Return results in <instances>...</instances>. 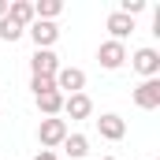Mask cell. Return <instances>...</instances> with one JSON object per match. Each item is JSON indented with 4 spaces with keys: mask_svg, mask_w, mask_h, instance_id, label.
<instances>
[{
    "mask_svg": "<svg viewBox=\"0 0 160 160\" xmlns=\"http://www.w3.org/2000/svg\"><path fill=\"white\" fill-rule=\"evenodd\" d=\"M67 134H71V130H67V119H60V116L41 119V127H38L41 149H56V145H63V138H67Z\"/></svg>",
    "mask_w": 160,
    "mask_h": 160,
    "instance_id": "6da1fadb",
    "label": "cell"
},
{
    "mask_svg": "<svg viewBox=\"0 0 160 160\" xmlns=\"http://www.w3.org/2000/svg\"><path fill=\"white\" fill-rule=\"evenodd\" d=\"M130 67L142 75V78H160V52L157 48H138L134 56H127Z\"/></svg>",
    "mask_w": 160,
    "mask_h": 160,
    "instance_id": "7a4b0ae2",
    "label": "cell"
},
{
    "mask_svg": "<svg viewBox=\"0 0 160 160\" xmlns=\"http://www.w3.org/2000/svg\"><path fill=\"white\" fill-rule=\"evenodd\" d=\"M97 60H101V67L104 71H119L123 63H127V45L123 41H101V48H97Z\"/></svg>",
    "mask_w": 160,
    "mask_h": 160,
    "instance_id": "3957f363",
    "label": "cell"
},
{
    "mask_svg": "<svg viewBox=\"0 0 160 160\" xmlns=\"http://www.w3.org/2000/svg\"><path fill=\"white\" fill-rule=\"evenodd\" d=\"M56 71H60V56L52 48H38L30 56V75L34 78H56Z\"/></svg>",
    "mask_w": 160,
    "mask_h": 160,
    "instance_id": "277c9868",
    "label": "cell"
},
{
    "mask_svg": "<svg viewBox=\"0 0 160 160\" xmlns=\"http://www.w3.org/2000/svg\"><path fill=\"white\" fill-rule=\"evenodd\" d=\"M56 89H60L63 97L86 93V71H82V67H60V71H56Z\"/></svg>",
    "mask_w": 160,
    "mask_h": 160,
    "instance_id": "5b68a950",
    "label": "cell"
},
{
    "mask_svg": "<svg viewBox=\"0 0 160 160\" xmlns=\"http://www.w3.org/2000/svg\"><path fill=\"white\" fill-rule=\"evenodd\" d=\"M134 104L145 112L160 108V78H142V86L134 89Z\"/></svg>",
    "mask_w": 160,
    "mask_h": 160,
    "instance_id": "8992f818",
    "label": "cell"
},
{
    "mask_svg": "<svg viewBox=\"0 0 160 160\" xmlns=\"http://www.w3.org/2000/svg\"><path fill=\"white\" fill-rule=\"evenodd\" d=\"M26 34H30V41H34L38 48H52V45H56V38H60L56 22H41V19H34V22L26 26Z\"/></svg>",
    "mask_w": 160,
    "mask_h": 160,
    "instance_id": "52a82bcc",
    "label": "cell"
},
{
    "mask_svg": "<svg viewBox=\"0 0 160 160\" xmlns=\"http://www.w3.org/2000/svg\"><path fill=\"white\" fill-rule=\"evenodd\" d=\"M97 130H101V138H108V142H123V138H127V119L116 116V112H104V116L97 119Z\"/></svg>",
    "mask_w": 160,
    "mask_h": 160,
    "instance_id": "ba28073f",
    "label": "cell"
},
{
    "mask_svg": "<svg viewBox=\"0 0 160 160\" xmlns=\"http://www.w3.org/2000/svg\"><path fill=\"white\" fill-rule=\"evenodd\" d=\"M63 112H67L71 119H89V116H93L89 93H71V97H63Z\"/></svg>",
    "mask_w": 160,
    "mask_h": 160,
    "instance_id": "9c48e42d",
    "label": "cell"
},
{
    "mask_svg": "<svg viewBox=\"0 0 160 160\" xmlns=\"http://www.w3.org/2000/svg\"><path fill=\"white\" fill-rule=\"evenodd\" d=\"M104 26H108V34H112V41H127L130 34H134V19H130V15H123V11H112Z\"/></svg>",
    "mask_w": 160,
    "mask_h": 160,
    "instance_id": "30bf717a",
    "label": "cell"
},
{
    "mask_svg": "<svg viewBox=\"0 0 160 160\" xmlns=\"http://www.w3.org/2000/svg\"><path fill=\"white\" fill-rule=\"evenodd\" d=\"M8 19L26 30V26L34 22V4H30V0H11V4H8Z\"/></svg>",
    "mask_w": 160,
    "mask_h": 160,
    "instance_id": "8fae6325",
    "label": "cell"
},
{
    "mask_svg": "<svg viewBox=\"0 0 160 160\" xmlns=\"http://www.w3.org/2000/svg\"><path fill=\"white\" fill-rule=\"evenodd\" d=\"M34 101H38V112L45 116V119H52V116H60V112H63V93H60V89L41 93V97H34Z\"/></svg>",
    "mask_w": 160,
    "mask_h": 160,
    "instance_id": "7c38bea8",
    "label": "cell"
},
{
    "mask_svg": "<svg viewBox=\"0 0 160 160\" xmlns=\"http://www.w3.org/2000/svg\"><path fill=\"white\" fill-rule=\"evenodd\" d=\"M63 149H67L71 160H82L89 153V138H86V134H67V138H63Z\"/></svg>",
    "mask_w": 160,
    "mask_h": 160,
    "instance_id": "4fadbf2b",
    "label": "cell"
},
{
    "mask_svg": "<svg viewBox=\"0 0 160 160\" xmlns=\"http://www.w3.org/2000/svg\"><path fill=\"white\" fill-rule=\"evenodd\" d=\"M60 11H63L60 0H38V4H34V19H41V22H52Z\"/></svg>",
    "mask_w": 160,
    "mask_h": 160,
    "instance_id": "5bb4252c",
    "label": "cell"
},
{
    "mask_svg": "<svg viewBox=\"0 0 160 160\" xmlns=\"http://www.w3.org/2000/svg\"><path fill=\"white\" fill-rule=\"evenodd\" d=\"M22 34H26V30H22V26H15V22H11L8 15L0 19V41H8V45H15V41L22 38Z\"/></svg>",
    "mask_w": 160,
    "mask_h": 160,
    "instance_id": "9a60e30c",
    "label": "cell"
},
{
    "mask_svg": "<svg viewBox=\"0 0 160 160\" xmlns=\"http://www.w3.org/2000/svg\"><path fill=\"white\" fill-rule=\"evenodd\" d=\"M116 11H123V15H130V19H134V15H142V11H145V0H119V8H116Z\"/></svg>",
    "mask_w": 160,
    "mask_h": 160,
    "instance_id": "2e32d148",
    "label": "cell"
},
{
    "mask_svg": "<svg viewBox=\"0 0 160 160\" xmlns=\"http://www.w3.org/2000/svg\"><path fill=\"white\" fill-rule=\"evenodd\" d=\"M30 89H34V97L52 93V89H56V78H30Z\"/></svg>",
    "mask_w": 160,
    "mask_h": 160,
    "instance_id": "e0dca14e",
    "label": "cell"
},
{
    "mask_svg": "<svg viewBox=\"0 0 160 160\" xmlns=\"http://www.w3.org/2000/svg\"><path fill=\"white\" fill-rule=\"evenodd\" d=\"M34 160H56V153H52V149H41V153H38Z\"/></svg>",
    "mask_w": 160,
    "mask_h": 160,
    "instance_id": "ac0fdd59",
    "label": "cell"
},
{
    "mask_svg": "<svg viewBox=\"0 0 160 160\" xmlns=\"http://www.w3.org/2000/svg\"><path fill=\"white\" fill-rule=\"evenodd\" d=\"M8 4H11V0H0V19L8 15Z\"/></svg>",
    "mask_w": 160,
    "mask_h": 160,
    "instance_id": "d6986e66",
    "label": "cell"
},
{
    "mask_svg": "<svg viewBox=\"0 0 160 160\" xmlns=\"http://www.w3.org/2000/svg\"><path fill=\"white\" fill-rule=\"evenodd\" d=\"M101 160H116V157H101Z\"/></svg>",
    "mask_w": 160,
    "mask_h": 160,
    "instance_id": "ffe728a7",
    "label": "cell"
}]
</instances>
